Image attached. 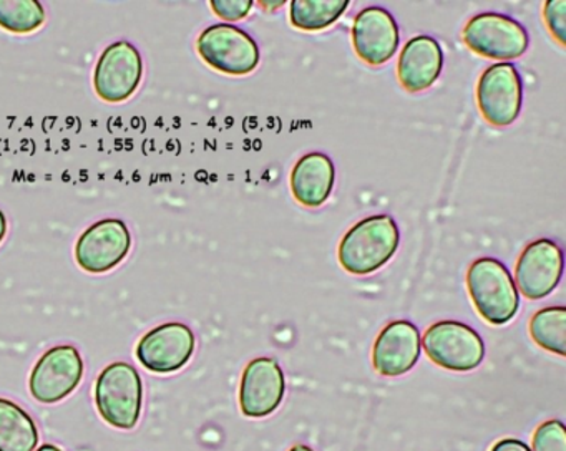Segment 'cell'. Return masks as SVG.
I'll return each instance as SVG.
<instances>
[{
    "instance_id": "1",
    "label": "cell",
    "mask_w": 566,
    "mask_h": 451,
    "mask_svg": "<svg viewBox=\"0 0 566 451\" xmlns=\"http://www.w3.org/2000/svg\"><path fill=\"white\" fill-rule=\"evenodd\" d=\"M399 244L396 219L390 214H373L360 219L344 234L337 248V259L349 274H373L394 258Z\"/></svg>"
},
{
    "instance_id": "2",
    "label": "cell",
    "mask_w": 566,
    "mask_h": 451,
    "mask_svg": "<svg viewBox=\"0 0 566 451\" xmlns=\"http://www.w3.org/2000/svg\"><path fill=\"white\" fill-rule=\"evenodd\" d=\"M467 289L480 317L489 324L505 325L518 314V289L500 259H475L467 271Z\"/></svg>"
},
{
    "instance_id": "3",
    "label": "cell",
    "mask_w": 566,
    "mask_h": 451,
    "mask_svg": "<svg viewBox=\"0 0 566 451\" xmlns=\"http://www.w3.org/2000/svg\"><path fill=\"white\" fill-rule=\"evenodd\" d=\"M95 405L105 423L117 430H134L140 421L144 381L127 361H114L98 375Z\"/></svg>"
},
{
    "instance_id": "4",
    "label": "cell",
    "mask_w": 566,
    "mask_h": 451,
    "mask_svg": "<svg viewBox=\"0 0 566 451\" xmlns=\"http://www.w3.org/2000/svg\"><path fill=\"white\" fill-rule=\"evenodd\" d=\"M197 50L207 65L224 75H250L260 65V46L233 23H214L205 29L198 36Z\"/></svg>"
},
{
    "instance_id": "5",
    "label": "cell",
    "mask_w": 566,
    "mask_h": 451,
    "mask_svg": "<svg viewBox=\"0 0 566 451\" xmlns=\"http://www.w3.org/2000/svg\"><path fill=\"white\" fill-rule=\"evenodd\" d=\"M427 357L450 371H472L485 358V342L479 332L460 321H439L422 337Z\"/></svg>"
},
{
    "instance_id": "6",
    "label": "cell",
    "mask_w": 566,
    "mask_h": 451,
    "mask_svg": "<svg viewBox=\"0 0 566 451\" xmlns=\"http://www.w3.org/2000/svg\"><path fill=\"white\" fill-rule=\"evenodd\" d=\"M462 40L476 55L499 62L518 59L530 46L525 27L518 20L496 12L476 13L469 19L462 30Z\"/></svg>"
},
{
    "instance_id": "7",
    "label": "cell",
    "mask_w": 566,
    "mask_h": 451,
    "mask_svg": "<svg viewBox=\"0 0 566 451\" xmlns=\"http://www.w3.org/2000/svg\"><path fill=\"white\" fill-rule=\"evenodd\" d=\"M84 370L81 352L74 345L49 348L32 368L29 391L41 403H59L77 390Z\"/></svg>"
},
{
    "instance_id": "8",
    "label": "cell",
    "mask_w": 566,
    "mask_h": 451,
    "mask_svg": "<svg viewBox=\"0 0 566 451\" xmlns=\"http://www.w3.org/2000/svg\"><path fill=\"white\" fill-rule=\"evenodd\" d=\"M476 105L483 119L493 126H510L522 112L523 82L510 62L486 66L476 83Z\"/></svg>"
},
{
    "instance_id": "9",
    "label": "cell",
    "mask_w": 566,
    "mask_h": 451,
    "mask_svg": "<svg viewBox=\"0 0 566 451\" xmlns=\"http://www.w3.org/2000/svg\"><path fill=\"white\" fill-rule=\"evenodd\" d=\"M144 76V60L134 43L118 40L102 52L94 72L97 95L107 103H122L135 95Z\"/></svg>"
},
{
    "instance_id": "10",
    "label": "cell",
    "mask_w": 566,
    "mask_h": 451,
    "mask_svg": "<svg viewBox=\"0 0 566 451\" xmlns=\"http://www.w3.org/2000/svg\"><path fill=\"white\" fill-rule=\"evenodd\" d=\"M132 249V234L122 219L108 218L88 226L77 244L75 261L91 274H105L117 268Z\"/></svg>"
},
{
    "instance_id": "11",
    "label": "cell",
    "mask_w": 566,
    "mask_h": 451,
    "mask_svg": "<svg viewBox=\"0 0 566 451\" xmlns=\"http://www.w3.org/2000/svg\"><path fill=\"white\" fill-rule=\"evenodd\" d=\"M197 347L193 331L184 322H167L151 328L137 345V358L154 374H175L191 360Z\"/></svg>"
},
{
    "instance_id": "12",
    "label": "cell",
    "mask_w": 566,
    "mask_h": 451,
    "mask_svg": "<svg viewBox=\"0 0 566 451\" xmlns=\"http://www.w3.org/2000/svg\"><path fill=\"white\" fill-rule=\"evenodd\" d=\"M565 259L553 239H536L530 242L515 265V285L518 294L530 301H539L552 294L562 281Z\"/></svg>"
},
{
    "instance_id": "13",
    "label": "cell",
    "mask_w": 566,
    "mask_h": 451,
    "mask_svg": "<svg viewBox=\"0 0 566 451\" xmlns=\"http://www.w3.org/2000/svg\"><path fill=\"white\" fill-rule=\"evenodd\" d=\"M286 394V377L276 358H253L244 367L240 384L241 413L266 418L281 407Z\"/></svg>"
},
{
    "instance_id": "14",
    "label": "cell",
    "mask_w": 566,
    "mask_h": 451,
    "mask_svg": "<svg viewBox=\"0 0 566 451\" xmlns=\"http://www.w3.org/2000/svg\"><path fill=\"white\" fill-rule=\"evenodd\" d=\"M350 35L356 55L370 66L384 65L399 50V25L384 7L370 6L360 10L354 19Z\"/></svg>"
},
{
    "instance_id": "15",
    "label": "cell",
    "mask_w": 566,
    "mask_h": 451,
    "mask_svg": "<svg viewBox=\"0 0 566 451\" xmlns=\"http://www.w3.org/2000/svg\"><path fill=\"white\" fill-rule=\"evenodd\" d=\"M422 352L417 325L410 321H392L377 335L373 347V365L382 377H400L416 367Z\"/></svg>"
},
{
    "instance_id": "16",
    "label": "cell",
    "mask_w": 566,
    "mask_h": 451,
    "mask_svg": "<svg viewBox=\"0 0 566 451\" xmlns=\"http://www.w3.org/2000/svg\"><path fill=\"white\" fill-rule=\"evenodd\" d=\"M443 69V50L430 35L412 36L403 45L397 62V78L409 93H420L433 86Z\"/></svg>"
},
{
    "instance_id": "17",
    "label": "cell",
    "mask_w": 566,
    "mask_h": 451,
    "mask_svg": "<svg viewBox=\"0 0 566 451\" xmlns=\"http://www.w3.org/2000/svg\"><path fill=\"white\" fill-rule=\"evenodd\" d=\"M336 168L326 153L313 151L301 156L291 171V192L300 204L319 208L333 192Z\"/></svg>"
},
{
    "instance_id": "18",
    "label": "cell",
    "mask_w": 566,
    "mask_h": 451,
    "mask_svg": "<svg viewBox=\"0 0 566 451\" xmlns=\"http://www.w3.org/2000/svg\"><path fill=\"white\" fill-rule=\"evenodd\" d=\"M39 428L15 401L0 398V451H35Z\"/></svg>"
},
{
    "instance_id": "19",
    "label": "cell",
    "mask_w": 566,
    "mask_h": 451,
    "mask_svg": "<svg viewBox=\"0 0 566 451\" xmlns=\"http://www.w3.org/2000/svg\"><path fill=\"white\" fill-rule=\"evenodd\" d=\"M347 9V0H293L290 22L303 32H319L336 23Z\"/></svg>"
},
{
    "instance_id": "20",
    "label": "cell",
    "mask_w": 566,
    "mask_h": 451,
    "mask_svg": "<svg viewBox=\"0 0 566 451\" xmlns=\"http://www.w3.org/2000/svg\"><path fill=\"white\" fill-rule=\"evenodd\" d=\"M530 335L543 350L565 357L566 308L563 305L539 308L530 318Z\"/></svg>"
},
{
    "instance_id": "21",
    "label": "cell",
    "mask_w": 566,
    "mask_h": 451,
    "mask_svg": "<svg viewBox=\"0 0 566 451\" xmlns=\"http://www.w3.org/2000/svg\"><path fill=\"white\" fill-rule=\"evenodd\" d=\"M45 23L38 0H0V27L11 33H32Z\"/></svg>"
},
{
    "instance_id": "22",
    "label": "cell",
    "mask_w": 566,
    "mask_h": 451,
    "mask_svg": "<svg viewBox=\"0 0 566 451\" xmlns=\"http://www.w3.org/2000/svg\"><path fill=\"white\" fill-rule=\"evenodd\" d=\"M532 451H566L565 423L548 420L539 424L533 433Z\"/></svg>"
},
{
    "instance_id": "23",
    "label": "cell",
    "mask_w": 566,
    "mask_h": 451,
    "mask_svg": "<svg viewBox=\"0 0 566 451\" xmlns=\"http://www.w3.org/2000/svg\"><path fill=\"white\" fill-rule=\"evenodd\" d=\"M565 12L566 3L563 0H548L543 7V19L552 35L559 45L565 46Z\"/></svg>"
},
{
    "instance_id": "24",
    "label": "cell",
    "mask_w": 566,
    "mask_h": 451,
    "mask_svg": "<svg viewBox=\"0 0 566 451\" xmlns=\"http://www.w3.org/2000/svg\"><path fill=\"white\" fill-rule=\"evenodd\" d=\"M254 3L251 0H238V2H231V0H211L210 7L220 19L227 20V22H237V20H243L248 13L253 9Z\"/></svg>"
},
{
    "instance_id": "25",
    "label": "cell",
    "mask_w": 566,
    "mask_h": 451,
    "mask_svg": "<svg viewBox=\"0 0 566 451\" xmlns=\"http://www.w3.org/2000/svg\"><path fill=\"white\" fill-rule=\"evenodd\" d=\"M490 451H532V448L525 441L516 440V438H502L490 448Z\"/></svg>"
},
{
    "instance_id": "26",
    "label": "cell",
    "mask_w": 566,
    "mask_h": 451,
    "mask_svg": "<svg viewBox=\"0 0 566 451\" xmlns=\"http://www.w3.org/2000/svg\"><path fill=\"white\" fill-rule=\"evenodd\" d=\"M6 234H8V218H6L4 211L0 209V242L4 241Z\"/></svg>"
},
{
    "instance_id": "27",
    "label": "cell",
    "mask_w": 566,
    "mask_h": 451,
    "mask_svg": "<svg viewBox=\"0 0 566 451\" xmlns=\"http://www.w3.org/2000/svg\"><path fill=\"white\" fill-rule=\"evenodd\" d=\"M284 6V2H276V3H273V2H261V7H264V9H268V10H276V9H280V7H283Z\"/></svg>"
},
{
    "instance_id": "28",
    "label": "cell",
    "mask_w": 566,
    "mask_h": 451,
    "mask_svg": "<svg viewBox=\"0 0 566 451\" xmlns=\"http://www.w3.org/2000/svg\"><path fill=\"white\" fill-rule=\"evenodd\" d=\"M35 451H64V450H62V448L55 447V444L48 443V444H42V447L38 448V450H35Z\"/></svg>"
},
{
    "instance_id": "29",
    "label": "cell",
    "mask_w": 566,
    "mask_h": 451,
    "mask_svg": "<svg viewBox=\"0 0 566 451\" xmlns=\"http://www.w3.org/2000/svg\"><path fill=\"white\" fill-rule=\"evenodd\" d=\"M290 451H314L313 448L307 447V444H296V447L291 448Z\"/></svg>"
}]
</instances>
